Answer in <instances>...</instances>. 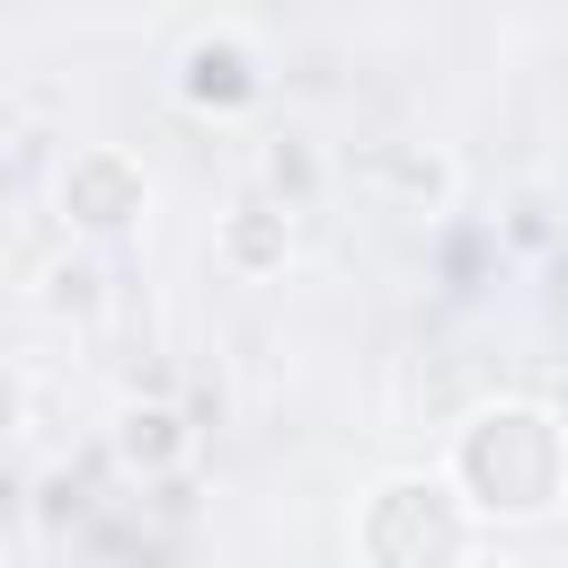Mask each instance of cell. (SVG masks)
Wrapping results in <instances>:
<instances>
[{"mask_svg":"<svg viewBox=\"0 0 568 568\" xmlns=\"http://www.w3.org/2000/svg\"><path fill=\"white\" fill-rule=\"evenodd\" d=\"M453 479L470 488L479 515H541L568 479V444L541 408L506 399V408H479L453 444Z\"/></svg>","mask_w":568,"mask_h":568,"instance_id":"1","label":"cell"},{"mask_svg":"<svg viewBox=\"0 0 568 568\" xmlns=\"http://www.w3.org/2000/svg\"><path fill=\"white\" fill-rule=\"evenodd\" d=\"M355 541L373 568H453L462 559V506L444 479H382Z\"/></svg>","mask_w":568,"mask_h":568,"instance_id":"2","label":"cell"},{"mask_svg":"<svg viewBox=\"0 0 568 568\" xmlns=\"http://www.w3.org/2000/svg\"><path fill=\"white\" fill-rule=\"evenodd\" d=\"M142 213H151V178H142L133 151H115V142L71 151V169H62V222H71L80 240H115V231H133Z\"/></svg>","mask_w":568,"mask_h":568,"instance_id":"3","label":"cell"},{"mask_svg":"<svg viewBox=\"0 0 568 568\" xmlns=\"http://www.w3.org/2000/svg\"><path fill=\"white\" fill-rule=\"evenodd\" d=\"M186 444H195V435H186V417H178L169 399H142V408L115 417V462H124V470H178Z\"/></svg>","mask_w":568,"mask_h":568,"instance_id":"4","label":"cell"},{"mask_svg":"<svg viewBox=\"0 0 568 568\" xmlns=\"http://www.w3.org/2000/svg\"><path fill=\"white\" fill-rule=\"evenodd\" d=\"M373 178H382V195H390L399 213H426V204L453 195V160L426 151V142H390V151L373 160Z\"/></svg>","mask_w":568,"mask_h":568,"instance_id":"5","label":"cell"},{"mask_svg":"<svg viewBox=\"0 0 568 568\" xmlns=\"http://www.w3.org/2000/svg\"><path fill=\"white\" fill-rule=\"evenodd\" d=\"M186 98H195V106H248V98H257L248 53H240V44H195V53H186Z\"/></svg>","mask_w":568,"mask_h":568,"instance_id":"6","label":"cell"},{"mask_svg":"<svg viewBox=\"0 0 568 568\" xmlns=\"http://www.w3.org/2000/svg\"><path fill=\"white\" fill-rule=\"evenodd\" d=\"M284 248H293V231H284V213H266V204H248V213H231V231H222V257L231 266H284Z\"/></svg>","mask_w":568,"mask_h":568,"instance_id":"7","label":"cell"},{"mask_svg":"<svg viewBox=\"0 0 568 568\" xmlns=\"http://www.w3.org/2000/svg\"><path fill=\"white\" fill-rule=\"evenodd\" d=\"M36 302H44V311H89V302H98V257H53V266L36 275Z\"/></svg>","mask_w":568,"mask_h":568,"instance_id":"8","label":"cell"},{"mask_svg":"<svg viewBox=\"0 0 568 568\" xmlns=\"http://www.w3.org/2000/svg\"><path fill=\"white\" fill-rule=\"evenodd\" d=\"M18 417H27V382H18V373H9V364H0V435H9V426H18Z\"/></svg>","mask_w":568,"mask_h":568,"instance_id":"9","label":"cell"}]
</instances>
